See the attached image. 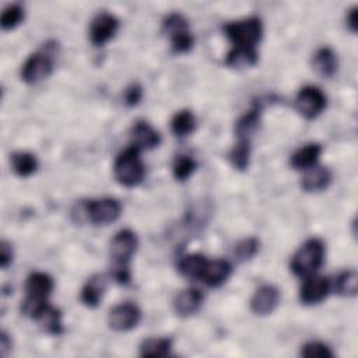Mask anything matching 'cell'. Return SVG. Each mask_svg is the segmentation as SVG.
I'll return each instance as SVG.
<instances>
[{"label": "cell", "instance_id": "obj_6", "mask_svg": "<svg viewBox=\"0 0 358 358\" xmlns=\"http://www.w3.org/2000/svg\"><path fill=\"white\" fill-rule=\"evenodd\" d=\"M49 49V43H46V50L35 52L24 62L21 67V80L24 83L31 85L38 84L52 74L55 60Z\"/></svg>", "mask_w": 358, "mask_h": 358}, {"label": "cell", "instance_id": "obj_32", "mask_svg": "<svg viewBox=\"0 0 358 358\" xmlns=\"http://www.w3.org/2000/svg\"><path fill=\"white\" fill-rule=\"evenodd\" d=\"M301 355L306 358H331L334 354L327 344L320 341H309L302 345Z\"/></svg>", "mask_w": 358, "mask_h": 358}, {"label": "cell", "instance_id": "obj_23", "mask_svg": "<svg viewBox=\"0 0 358 358\" xmlns=\"http://www.w3.org/2000/svg\"><path fill=\"white\" fill-rule=\"evenodd\" d=\"M36 322L39 323V326L42 327L43 331L49 333V334H53V336H59L64 331V327H63V323H62V315L60 312L48 305L42 312L41 315L36 317Z\"/></svg>", "mask_w": 358, "mask_h": 358}, {"label": "cell", "instance_id": "obj_36", "mask_svg": "<svg viewBox=\"0 0 358 358\" xmlns=\"http://www.w3.org/2000/svg\"><path fill=\"white\" fill-rule=\"evenodd\" d=\"M11 350V338L6 331H1L0 334V355L6 357Z\"/></svg>", "mask_w": 358, "mask_h": 358}, {"label": "cell", "instance_id": "obj_28", "mask_svg": "<svg viewBox=\"0 0 358 358\" xmlns=\"http://www.w3.org/2000/svg\"><path fill=\"white\" fill-rule=\"evenodd\" d=\"M228 158L234 168L239 171H245L249 166V159H250V141L238 140V143L229 151Z\"/></svg>", "mask_w": 358, "mask_h": 358}, {"label": "cell", "instance_id": "obj_26", "mask_svg": "<svg viewBox=\"0 0 358 358\" xmlns=\"http://www.w3.org/2000/svg\"><path fill=\"white\" fill-rule=\"evenodd\" d=\"M171 130L178 137H186L196 130V119L192 110L183 109L175 113L171 120Z\"/></svg>", "mask_w": 358, "mask_h": 358}, {"label": "cell", "instance_id": "obj_20", "mask_svg": "<svg viewBox=\"0 0 358 358\" xmlns=\"http://www.w3.org/2000/svg\"><path fill=\"white\" fill-rule=\"evenodd\" d=\"M260 105L255 103L243 116H241L235 124V136L238 140H249L257 130L260 123Z\"/></svg>", "mask_w": 358, "mask_h": 358}, {"label": "cell", "instance_id": "obj_21", "mask_svg": "<svg viewBox=\"0 0 358 358\" xmlns=\"http://www.w3.org/2000/svg\"><path fill=\"white\" fill-rule=\"evenodd\" d=\"M312 66L322 77H331L337 71V57L333 49L323 46L313 53Z\"/></svg>", "mask_w": 358, "mask_h": 358}, {"label": "cell", "instance_id": "obj_13", "mask_svg": "<svg viewBox=\"0 0 358 358\" xmlns=\"http://www.w3.org/2000/svg\"><path fill=\"white\" fill-rule=\"evenodd\" d=\"M280 302V292L274 285H262L250 299V309L255 315H270Z\"/></svg>", "mask_w": 358, "mask_h": 358}, {"label": "cell", "instance_id": "obj_5", "mask_svg": "<svg viewBox=\"0 0 358 358\" xmlns=\"http://www.w3.org/2000/svg\"><path fill=\"white\" fill-rule=\"evenodd\" d=\"M80 217L92 222L94 225H108L115 222L120 213L122 206L116 199L105 197L99 200H88L78 204Z\"/></svg>", "mask_w": 358, "mask_h": 358}, {"label": "cell", "instance_id": "obj_37", "mask_svg": "<svg viewBox=\"0 0 358 358\" xmlns=\"http://www.w3.org/2000/svg\"><path fill=\"white\" fill-rule=\"evenodd\" d=\"M347 24L352 32L357 31V7H352L347 15Z\"/></svg>", "mask_w": 358, "mask_h": 358}, {"label": "cell", "instance_id": "obj_31", "mask_svg": "<svg viewBox=\"0 0 358 358\" xmlns=\"http://www.w3.org/2000/svg\"><path fill=\"white\" fill-rule=\"evenodd\" d=\"M197 168V164L196 161L189 157V155H178L175 162H173V166H172V172H173V176L175 179L178 180H186Z\"/></svg>", "mask_w": 358, "mask_h": 358}, {"label": "cell", "instance_id": "obj_2", "mask_svg": "<svg viewBox=\"0 0 358 358\" xmlns=\"http://www.w3.org/2000/svg\"><path fill=\"white\" fill-rule=\"evenodd\" d=\"M113 175L115 179L126 187H134L143 182L145 168L137 147H127L116 157L113 164Z\"/></svg>", "mask_w": 358, "mask_h": 358}, {"label": "cell", "instance_id": "obj_25", "mask_svg": "<svg viewBox=\"0 0 358 358\" xmlns=\"http://www.w3.org/2000/svg\"><path fill=\"white\" fill-rule=\"evenodd\" d=\"M172 348V340L168 337L147 338L140 344L141 357H166Z\"/></svg>", "mask_w": 358, "mask_h": 358}, {"label": "cell", "instance_id": "obj_30", "mask_svg": "<svg viewBox=\"0 0 358 358\" xmlns=\"http://www.w3.org/2000/svg\"><path fill=\"white\" fill-rule=\"evenodd\" d=\"M24 20V8L20 4H10L7 6L0 17L1 29L10 31L15 28Z\"/></svg>", "mask_w": 358, "mask_h": 358}, {"label": "cell", "instance_id": "obj_17", "mask_svg": "<svg viewBox=\"0 0 358 358\" xmlns=\"http://www.w3.org/2000/svg\"><path fill=\"white\" fill-rule=\"evenodd\" d=\"M131 137H133V145L138 150H150L157 147L161 143L159 133L147 122L138 120L134 123L131 129Z\"/></svg>", "mask_w": 358, "mask_h": 358}, {"label": "cell", "instance_id": "obj_16", "mask_svg": "<svg viewBox=\"0 0 358 358\" xmlns=\"http://www.w3.org/2000/svg\"><path fill=\"white\" fill-rule=\"evenodd\" d=\"M105 289H106L105 275L103 274L91 275L81 289V295H80L81 302L90 308L98 306L103 298Z\"/></svg>", "mask_w": 358, "mask_h": 358}, {"label": "cell", "instance_id": "obj_10", "mask_svg": "<svg viewBox=\"0 0 358 358\" xmlns=\"http://www.w3.org/2000/svg\"><path fill=\"white\" fill-rule=\"evenodd\" d=\"M141 319V310L131 302H123L113 306L108 315V324L116 331H129L134 329Z\"/></svg>", "mask_w": 358, "mask_h": 358}, {"label": "cell", "instance_id": "obj_29", "mask_svg": "<svg viewBox=\"0 0 358 358\" xmlns=\"http://www.w3.org/2000/svg\"><path fill=\"white\" fill-rule=\"evenodd\" d=\"M336 292L343 296H354L358 289V275L355 270H345L340 273L334 282Z\"/></svg>", "mask_w": 358, "mask_h": 358}, {"label": "cell", "instance_id": "obj_22", "mask_svg": "<svg viewBox=\"0 0 358 358\" xmlns=\"http://www.w3.org/2000/svg\"><path fill=\"white\" fill-rule=\"evenodd\" d=\"M206 263H207V259L203 255L192 253V255H186L180 259L178 268L182 275H185L187 278H193V280H200L201 273L206 267Z\"/></svg>", "mask_w": 358, "mask_h": 358}, {"label": "cell", "instance_id": "obj_35", "mask_svg": "<svg viewBox=\"0 0 358 358\" xmlns=\"http://www.w3.org/2000/svg\"><path fill=\"white\" fill-rule=\"evenodd\" d=\"M13 262V248L8 242L3 241L0 246V264L3 268H7Z\"/></svg>", "mask_w": 358, "mask_h": 358}, {"label": "cell", "instance_id": "obj_4", "mask_svg": "<svg viewBox=\"0 0 358 358\" xmlns=\"http://www.w3.org/2000/svg\"><path fill=\"white\" fill-rule=\"evenodd\" d=\"M225 36L234 43V48L256 49L257 42L262 39L263 27L257 17H249L238 21L227 22L222 27Z\"/></svg>", "mask_w": 358, "mask_h": 358}, {"label": "cell", "instance_id": "obj_7", "mask_svg": "<svg viewBox=\"0 0 358 358\" xmlns=\"http://www.w3.org/2000/svg\"><path fill=\"white\" fill-rule=\"evenodd\" d=\"M164 31L168 34L175 53H186L193 48L194 38L189 31L187 20L180 13H172L164 20Z\"/></svg>", "mask_w": 358, "mask_h": 358}, {"label": "cell", "instance_id": "obj_8", "mask_svg": "<svg viewBox=\"0 0 358 358\" xmlns=\"http://www.w3.org/2000/svg\"><path fill=\"white\" fill-rule=\"evenodd\" d=\"M326 95L319 87L305 85L295 96V108L305 119L317 117L326 108Z\"/></svg>", "mask_w": 358, "mask_h": 358}, {"label": "cell", "instance_id": "obj_15", "mask_svg": "<svg viewBox=\"0 0 358 358\" xmlns=\"http://www.w3.org/2000/svg\"><path fill=\"white\" fill-rule=\"evenodd\" d=\"M231 273H232V266L228 260H224V259L207 260L206 267L201 273L200 281H203L208 287H220L229 278Z\"/></svg>", "mask_w": 358, "mask_h": 358}, {"label": "cell", "instance_id": "obj_18", "mask_svg": "<svg viewBox=\"0 0 358 358\" xmlns=\"http://www.w3.org/2000/svg\"><path fill=\"white\" fill-rule=\"evenodd\" d=\"M331 182V172L326 166L313 165L305 171L301 186L305 192H320L324 190Z\"/></svg>", "mask_w": 358, "mask_h": 358}, {"label": "cell", "instance_id": "obj_27", "mask_svg": "<svg viewBox=\"0 0 358 358\" xmlns=\"http://www.w3.org/2000/svg\"><path fill=\"white\" fill-rule=\"evenodd\" d=\"M259 60V55L256 49H242V48H232L227 57L225 64L229 67H250L255 66Z\"/></svg>", "mask_w": 358, "mask_h": 358}, {"label": "cell", "instance_id": "obj_33", "mask_svg": "<svg viewBox=\"0 0 358 358\" xmlns=\"http://www.w3.org/2000/svg\"><path fill=\"white\" fill-rule=\"evenodd\" d=\"M259 250V241L256 238H248L236 243L234 253L238 260H248L253 257Z\"/></svg>", "mask_w": 358, "mask_h": 358}, {"label": "cell", "instance_id": "obj_34", "mask_svg": "<svg viewBox=\"0 0 358 358\" xmlns=\"http://www.w3.org/2000/svg\"><path fill=\"white\" fill-rule=\"evenodd\" d=\"M143 98V88L138 84H131L124 91V103L129 106L137 105Z\"/></svg>", "mask_w": 358, "mask_h": 358}, {"label": "cell", "instance_id": "obj_14", "mask_svg": "<svg viewBox=\"0 0 358 358\" xmlns=\"http://www.w3.org/2000/svg\"><path fill=\"white\" fill-rule=\"evenodd\" d=\"M201 302H203V294L197 288H186L175 295L172 301V306L178 316L189 317L200 309Z\"/></svg>", "mask_w": 358, "mask_h": 358}, {"label": "cell", "instance_id": "obj_19", "mask_svg": "<svg viewBox=\"0 0 358 358\" xmlns=\"http://www.w3.org/2000/svg\"><path fill=\"white\" fill-rule=\"evenodd\" d=\"M323 151V147L317 143H309L301 148H298L292 155H291V166L294 169L299 171H306L312 168L313 165L317 164L319 157Z\"/></svg>", "mask_w": 358, "mask_h": 358}, {"label": "cell", "instance_id": "obj_9", "mask_svg": "<svg viewBox=\"0 0 358 358\" xmlns=\"http://www.w3.org/2000/svg\"><path fill=\"white\" fill-rule=\"evenodd\" d=\"M137 249V235L131 229H120L110 242V256L116 267H129Z\"/></svg>", "mask_w": 358, "mask_h": 358}, {"label": "cell", "instance_id": "obj_3", "mask_svg": "<svg viewBox=\"0 0 358 358\" xmlns=\"http://www.w3.org/2000/svg\"><path fill=\"white\" fill-rule=\"evenodd\" d=\"M324 243L319 238L308 239L292 256L291 270L299 277L315 274L324 262Z\"/></svg>", "mask_w": 358, "mask_h": 358}, {"label": "cell", "instance_id": "obj_12", "mask_svg": "<svg viewBox=\"0 0 358 358\" xmlns=\"http://www.w3.org/2000/svg\"><path fill=\"white\" fill-rule=\"evenodd\" d=\"M330 291V282L327 277L323 275H308L301 287L299 298L305 305H316L322 302Z\"/></svg>", "mask_w": 358, "mask_h": 358}, {"label": "cell", "instance_id": "obj_1", "mask_svg": "<svg viewBox=\"0 0 358 358\" xmlns=\"http://www.w3.org/2000/svg\"><path fill=\"white\" fill-rule=\"evenodd\" d=\"M55 287L53 278L43 271H34L28 275L25 282V298L21 303V312L36 320L41 312L49 305L48 296Z\"/></svg>", "mask_w": 358, "mask_h": 358}, {"label": "cell", "instance_id": "obj_11", "mask_svg": "<svg viewBox=\"0 0 358 358\" xmlns=\"http://www.w3.org/2000/svg\"><path fill=\"white\" fill-rule=\"evenodd\" d=\"M119 21L110 13H99L90 25V39L94 46H102L112 39L117 31Z\"/></svg>", "mask_w": 358, "mask_h": 358}, {"label": "cell", "instance_id": "obj_24", "mask_svg": "<svg viewBox=\"0 0 358 358\" xmlns=\"http://www.w3.org/2000/svg\"><path fill=\"white\" fill-rule=\"evenodd\" d=\"M11 168L18 176L27 178L35 173L38 169V159L31 152L18 151L11 155Z\"/></svg>", "mask_w": 358, "mask_h": 358}]
</instances>
